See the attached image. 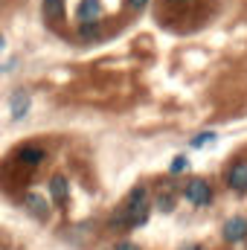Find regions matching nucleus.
I'll return each mask as SVG.
<instances>
[{"instance_id":"obj_1","label":"nucleus","mask_w":247,"mask_h":250,"mask_svg":"<svg viewBox=\"0 0 247 250\" xmlns=\"http://www.w3.org/2000/svg\"><path fill=\"white\" fill-rule=\"evenodd\" d=\"M148 221V204H145V187H134L128 201L123 204V209L117 212L114 224H123V227H140Z\"/></svg>"},{"instance_id":"obj_2","label":"nucleus","mask_w":247,"mask_h":250,"mask_svg":"<svg viewBox=\"0 0 247 250\" xmlns=\"http://www.w3.org/2000/svg\"><path fill=\"white\" fill-rule=\"evenodd\" d=\"M184 198L189 201V204H195V207H206V204L212 201V189H209V184H206V181L195 178V181H186Z\"/></svg>"},{"instance_id":"obj_3","label":"nucleus","mask_w":247,"mask_h":250,"mask_svg":"<svg viewBox=\"0 0 247 250\" xmlns=\"http://www.w3.org/2000/svg\"><path fill=\"white\" fill-rule=\"evenodd\" d=\"M221 236H224V242H230V245L245 242V239H247V218H245V215H233V218H227V221H224Z\"/></svg>"},{"instance_id":"obj_4","label":"nucleus","mask_w":247,"mask_h":250,"mask_svg":"<svg viewBox=\"0 0 247 250\" xmlns=\"http://www.w3.org/2000/svg\"><path fill=\"white\" fill-rule=\"evenodd\" d=\"M44 157H47V151H44L41 146H35V143H26V146H21V148L15 151V160H18L21 166H29V169L41 166Z\"/></svg>"},{"instance_id":"obj_5","label":"nucleus","mask_w":247,"mask_h":250,"mask_svg":"<svg viewBox=\"0 0 247 250\" xmlns=\"http://www.w3.org/2000/svg\"><path fill=\"white\" fill-rule=\"evenodd\" d=\"M29 108H32V96H29V90H15L12 93V99H9V114H12V120H23L26 114H29Z\"/></svg>"},{"instance_id":"obj_6","label":"nucleus","mask_w":247,"mask_h":250,"mask_svg":"<svg viewBox=\"0 0 247 250\" xmlns=\"http://www.w3.org/2000/svg\"><path fill=\"white\" fill-rule=\"evenodd\" d=\"M23 207H26V212L35 215L38 221H47V215H50L47 198H44L41 192H26V195H23Z\"/></svg>"},{"instance_id":"obj_7","label":"nucleus","mask_w":247,"mask_h":250,"mask_svg":"<svg viewBox=\"0 0 247 250\" xmlns=\"http://www.w3.org/2000/svg\"><path fill=\"white\" fill-rule=\"evenodd\" d=\"M227 187L233 192H247V160H236L227 172Z\"/></svg>"},{"instance_id":"obj_8","label":"nucleus","mask_w":247,"mask_h":250,"mask_svg":"<svg viewBox=\"0 0 247 250\" xmlns=\"http://www.w3.org/2000/svg\"><path fill=\"white\" fill-rule=\"evenodd\" d=\"M76 18H79V23H93V21H99V18H102V0H79Z\"/></svg>"},{"instance_id":"obj_9","label":"nucleus","mask_w":247,"mask_h":250,"mask_svg":"<svg viewBox=\"0 0 247 250\" xmlns=\"http://www.w3.org/2000/svg\"><path fill=\"white\" fill-rule=\"evenodd\" d=\"M50 195H53L56 204H67V198H70V184H67L64 175H53V178H50Z\"/></svg>"},{"instance_id":"obj_10","label":"nucleus","mask_w":247,"mask_h":250,"mask_svg":"<svg viewBox=\"0 0 247 250\" xmlns=\"http://www.w3.org/2000/svg\"><path fill=\"white\" fill-rule=\"evenodd\" d=\"M44 15L53 18V21H59L64 15V0H44Z\"/></svg>"},{"instance_id":"obj_11","label":"nucleus","mask_w":247,"mask_h":250,"mask_svg":"<svg viewBox=\"0 0 247 250\" xmlns=\"http://www.w3.org/2000/svg\"><path fill=\"white\" fill-rule=\"evenodd\" d=\"M154 204H157V209H160V212H172V209H175V195L166 189V192H160V195H157V201H154Z\"/></svg>"},{"instance_id":"obj_12","label":"nucleus","mask_w":247,"mask_h":250,"mask_svg":"<svg viewBox=\"0 0 247 250\" xmlns=\"http://www.w3.org/2000/svg\"><path fill=\"white\" fill-rule=\"evenodd\" d=\"M79 32H82V38H93V35L99 32V21H93V23H79Z\"/></svg>"},{"instance_id":"obj_13","label":"nucleus","mask_w":247,"mask_h":250,"mask_svg":"<svg viewBox=\"0 0 247 250\" xmlns=\"http://www.w3.org/2000/svg\"><path fill=\"white\" fill-rule=\"evenodd\" d=\"M212 140H215V134H212V131H204V134H198V137L192 140V146L201 148V146H206V143H212Z\"/></svg>"},{"instance_id":"obj_14","label":"nucleus","mask_w":247,"mask_h":250,"mask_svg":"<svg viewBox=\"0 0 247 250\" xmlns=\"http://www.w3.org/2000/svg\"><path fill=\"white\" fill-rule=\"evenodd\" d=\"M186 166H189V160H186L184 154H178V157L172 160V175H178V172H184Z\"/></svg>"},{"instance_id":"obj_15","label":"nucleus","mask_w":247,"mask_h":250,"mask_svg":"<svg viewBox=\"0 0 247 250\" xmlns=\"http://www.w3.org/2000/svg\"><path fill=\"white\" fill-rule=\"evenodd\" d=\"M125 3H128V9H134V12H140V9L148 6V0H125Z\"/></svg>"},{"instance_id":"obj_16","label":"nucleus","mask_w":247,"mask_h":250,"mask_svg":"<svg viewBox=\"0 0 247 250\" xmlns=\"http://www.w3.org/2000/svg\"><path fill=\"white\" fill-rule=\"evenodd\" d=\"M114 250H140V245H134V242H120Z\"/></svg>"},{"instance_id":"obj_17","label":"nucleus","mask_w":247,"mask_h":250,"mask_svg":"<svg viewBox=\"0 0 247 250\" xmlns=\"http://www.w3.org/2000/svg\"><path fill=\"white\" fill-rule=\"evenodd\" d=\"M181 250H204V248H201V245H195V242H192V245H184V248H181Z\"/></svg>"},{"instance_id":"obj_18","label":"nucleus","mask_w":247,"mask_h":250,"mask_svg":"<svg viewBox=\"0 0 247 250\" xmlns=\"http://www.w3.org/2000/svg\"><path fill=\"white\" fill-rule=\"evenodd\" d=\"M3 47H6V38H3V35H0V50H3Z\"/></svg>"},{"instance_id":"obj_19","label":"nucleus","mask_w":247,"mask_h":250,"mask_svg":"<svg viewBox=\"0 0 247 250\" xmlns=\"http://www.w3.org/2000/svg\"><path fill=\"white\" fill-rule=\"evenodd\" d=\"M172 3H186V0H172Z\"/></svg>"}]
</instances>
